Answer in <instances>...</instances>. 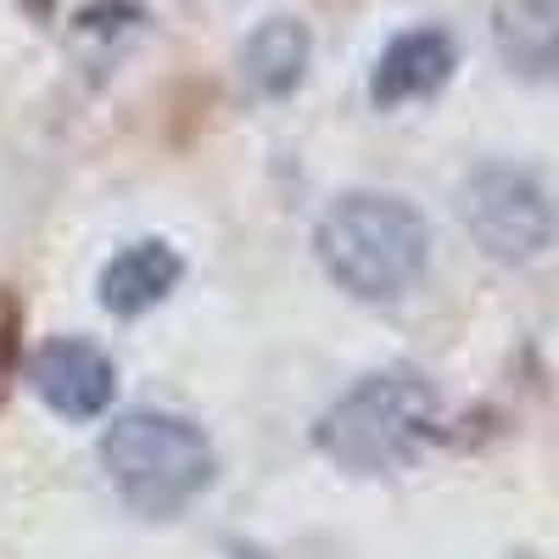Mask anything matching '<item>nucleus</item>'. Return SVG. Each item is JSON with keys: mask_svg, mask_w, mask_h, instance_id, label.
Returning <instances> with one entry per match:
<instances>
[{"mask_svg": "<svg viewBox=\"0 0 559 559\" xmlns=\"http://www.w3.org/2000/svg\"><path fill=\"white\" fill-rule=\"evenodd\" d=\"M313 252L324 274L358 302L403 297L431 263V229L403 197L386 191H347L324 207L313 229Z\"/></svg>", "mask_w": 559, "mask_h": 559, "instance_id": "f257e3e1", "label": "nucleus"}, {"mask_svg": "<svg viewBox=\"0 0 559 559\" xmlns=\"http://www.w3.org/2000/svg\"><path fill=\"white\" fill-rule=\"evenodd\" d=\"M179 274H185V263L168 241H134L102 269V302H107V313H123V319L146 313L179 286Z\"/></svg>", "mask_w": 559, "mask_h": 559, "instance_id": "1a4fd4ad", "label": "nucleus"}, {"mask_svg": "<svg viewBox=\"0 0 559 559\" xmlns=\"http://www.w3.org/2000/svg\"><path fill=\"white\" fill-rule=\"evenodd\" d=\"M492 45L509 73L532 84L559 79V0H498Z\"/></svg>", "mask_w": 559, "mask_h": 559, "instance_id": "0eeeda50", "label": "nucleus"}, {"mask_svg": "<svg viewBox=\"0 0 559 559\" xmlns=\"http://www.w3.org/2000/svg\"><path fill=\"white\" fill-rule=\"evenodd\" d=\"M437 431V392L414 369H376L353 392L331 403L319 419V448L342 471L358 476H386L419 459V448Z\"/></svg>", "mask_w": 559, "mask_h": 559, "instance_id": "7ed1b4c3", "label": "nucleus"}, {"mask_svg": "<svg viewBox=\"0 0 559 559\" xmlns=\"http://www.w3.org/2000/svg\"><path fill=\"white\" fill-rule=\"evenodd\" d=\"M453 68H459V45H453L448 28H437V23L403 28L376 57V73H369V102H376L381 112L431 102L437 90L453 79Z\"/></svg>", "mask_w": 559, "mask_h": 559, "instance_id": "423d86ee", "label": "nucleus"}, {"mask_svg": "<svg viewBox=\"0 0 559 559\" xmlns=\"http://www.w3.org/2000/svg\"><path fill=\"white\" fill-rule=\"evenodd\" d=\"M28 386H34V397L45 408L62 414V419H96V414H107V403L118 392V369H112V358L96 342L51 336V342H39L34 358H28Z\"/></svg>", "mask_w": 559, "mask_h": 559, "instance_id": "39448f33", "label": "nucleus"}, {"mask_svg": "<svg viewBox=\"0 0 559 559\" xmlns=\"http://www.w3.org/2000/svg\"><path fill=\"white\" fill-rule=\"evenodd\" d=\"M459 218L471 241L498 263H532L559 241V207L548 185L521 163H481L459 191Z\"/></svg>", "mask_w": 559, "mask_h": 559, "instance_id": "20e7f679", "label": "nucleus"}, {"mask_svg": "<svg viewBox=\"0 0 559 559\" xmlns=\"http://www.w3.org/2000/svg\"><path fill=\"white\" fill-rule=\"evenodd\" d=\"M308 57H313V34L297 17H269L258 23V34L241 45V79L252 96L263 102H286L292 90L308 79Z\"/></svg>", "mask_w": 559, "mask_h": 559, "instance_id": "6e6552de", "label": "nucleus"}, {"mask_svg": "<svg viewBox=\"0 0 559 559\" xmlns=\"http://www.w3.org/2000/svg\"><path fill=\"white\" fill-rule=\"evenodd\" d=\"M102 464L112 492L146 521H174L213 487V442L197 419L168 408H129L102 437Z\"/></svg>", "mask_w": 559, "mask_h": 559, "instance_id": "f03ea898", "label": "nucleus"}]
</instances>
